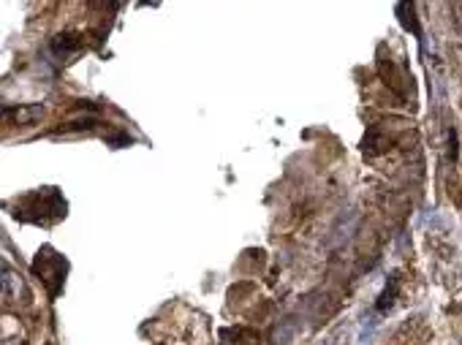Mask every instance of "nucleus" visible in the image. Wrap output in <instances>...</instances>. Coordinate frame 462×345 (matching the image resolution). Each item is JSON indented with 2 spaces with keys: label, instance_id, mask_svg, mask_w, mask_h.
<instances>
[{
  "label": "nucleus",
  "instance_id": "nucleus-1",
  "mask_svg": "<svg viewBox=\"0 0 462 345\" xmlns=\"http://www.w3.org/2000/svg\"><path fill=\"white\" fill-rule=\"evenodd\" d=\"M33 267L38 272V277L47 283L49 294H57L60 286H63V280H66V261H63L57 253H52L49 247H44V250L38 253V258H36Z\"/></svg>",
  "mask_w": 462,
  "mask_h": 345
},
{
  "label": "nucleus",
  "instance_id": "nucleus-2",
  "mask_svg": "<svg viewBox=\"0 0 462 345\" xmlns=\"http://www.w3.org/2000/svg\"><path fill=\"white\" fill-rule=\"evenodd\" d=\"M22 280H20V274L11 270V264L8 261H3V299L11 304V302H17L20 296H22Z\"/></svg>",
  "mask_w": 462,
  "mask_h": 345
},
{
  "label": "nucleus",
  "instance_id": "nucleus-3",
  "mask_svg": "<svg viewBox=\"0 0 462 345\" xmlns=\"http://www.w3.org/2000/svg\"><path fill=\"white\" fill-rule=\"evenodd\" d=\"M44 117V106L33 103V106H20V109H6V120L17 125H33Z\"/></svg>",
  "mask_w": 462,
  "mask_h": 345
},
{
  "label": "nucleus",
  "instance_id": "nucleus-4",
  "mask_svg": "<svg viewBox=\"0 0 462 345\" xmlns=\"http://www.w3.org/2000/svg\"><path fill=\"white\" fill-rule=\"evenodd\" d=\"M79 50H82V41H79V36H71V33H60V36H55V38H52V52H55V54H60V57L76 54Z\"/></svg>",
  "mask_w": 462,
  "mask_h": 345
},
{
  "label": "nucleus",
  "instance_id": "nucleus-5",
  "mask_svg": "<svg viewBox=\"0 0 462 345\" xmlns=\"http://www.w3.org/2000/svg\"><path fill=\"white\" fill-rule=\"evenodd\" d=\"M294 340H296V323L283 321L280 326H275V332H272V343L275 345H294Z\"/></svg>",
  "mask_w": 462,
  "mask_h": 345
},
{
  "label": "nucleus",
  "instance_id": "nucleus-6",
  "mask_svg": "<svg viewBox=\"0 0 462 345\" xmlns=\"http://www.w3.org/2000/svg\"><path fill=\"white\" fill-rule=\"evenodd\" d=\"M324 345H348V335H345V329H338V332H335V335H332V337H329Z\"/></svg>",
  "mask_w": 462,
  "mask_h": 345
}]
</instances>
